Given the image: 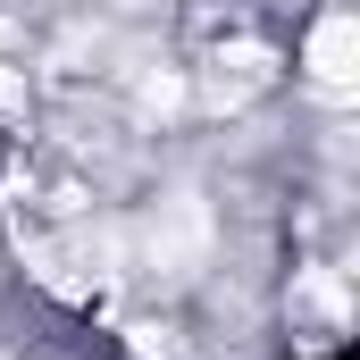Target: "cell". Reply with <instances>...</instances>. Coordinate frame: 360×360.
I'll use <instances>...</instances> for the list:
<instances>
[{
  "label": "cell",
  "mask_w": 360,
  "mask_h": 360,
  "mask_svg": "<svg viewBox=\"0 0 360 360\" xmlns=\"http://www.w3.org/2000/svg\"><path fill=\"white\" fill-rule=\"evenodd\" d=\"M302 68H310L327 92H344V84L360 76V17H352V8H327V17L310 25V51H302Z\"/></svg>",
  "instance_id": "obj_1"
},
{
  "label": "cell",
  "mask_w": 360,
  "mask_h": 360,
  "mask_svg": "<svg viewBox=\"0 0 360 360\" xmlns=\"http://www.w3.org/2000/svg\"><path fill=\"white\" fill-rule=\"evenodd\" d=\"M269 84H276V59L260 51V42H235V51H218V59H210L201 101H210V109H243L252 92H269Z\"/></svg>",
  "instance_id": "obj_2"
},
{
  "label": "cell",
  "mask_w": 360,
  "mask_h": 360,
  "mask_svg": "<svg viewBox=\"0 0 360 360\" xmlns=\"http://www.w3.org/2000/svg\"><path fill=\"white\" fill-rule=\"evenodd\" d=\"M201 235H210V218H201L193 201H168V210L151 218V269L184 276L193 260H201Z\"/></svg>",
  "instance_id": "obj_3"
},
{
  "label": "cell",
  "mask_w": 360,
  "mask_h": 360,
  "mask_svg": "<svg viewBox=\"0 0 360 360\" xmlns=\"http://www.w3.org/2000/svg\"><path fill=\"white\" fill-rule=\"evenodd\" d=\"M126 335H134V352H143V360H176V335H168V327H151V319H143V327H126Z\"/></svg>",
  "instance_id": "obj_4"
},
{
  "label": "cell",
  "mask_w": 360,
  "mask_h": 360,
  "mask_svg": "<svg viewBox=\"0 0 360 360\" xmlns=\"http://www.w3.org/2000/svg\"><path fill=\"white\" fill-rule=\"evenodd\" d=\"M143 109H151V117L184 109V84H176V76H151V84H143Z\"/></svg>",
  "instance_id": "obj_5"
},
{
  "label": "cell",
  "mask_w": 360,
  "mask_h": 360,
  "mask_svg": "<svg viewBox=\"0 0 360 360\" xmlns=\"http://www.w3.org/2000/svg\"><path fill=\"white\" fill-rule=\"evenodd\" d=\"M25 109V68H0V117H17Z\"/></svg>",
  "instance_id": "obj_6"
}]
</instances>
